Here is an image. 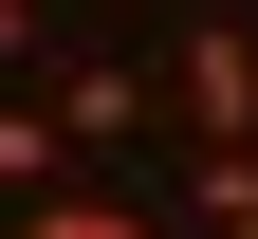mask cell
I'll return each instance as SVG.
<instances>
[{"instance_id": "cell-1", "label": "cell", "mask_w": 258, "mask_h": 239, "mask_svg": "<svg viewBox=\"0 0 258 239\" xmlns=\"http://www.w3.org/2000/svg\"><path fill=\"white\" fill-rule=\"evenodd\" d=\"M166 92H184L203 147H258V37H240V19H203V37L166 55Z\"/></svg>"}, {"instance_id": "cell-2", "label": "cell", "mask_w": 258, "mask_h": 239, "mask_svg": "<svg viewBox=\"0 0 258 239\" xmlns=\"http://www.w3.org/2000/svg\"><path fill=\"white\" fill-rule=\"evenodd\" d=\"M37 184H74V129H55V111H19V92H0V202H37Z\"/></svg>"}, {"instance_id": "cell-3", "label": "cell", "mask_w": 258, "mask_h": 239, "mask_svg": "<svg viewBox=\"0 0 258 239\" xmlns=\"http://www.w3.org/2000/svg\"><path fill=\"white\" fill-rule=\"evenodd\" d=\"M55 129H74V166L129 147V129H148V74H74V92H55Z\"/></svg>"}, {"instance_id": "cell-4", "label": "cell", "mask_w": 258, "mask_h": 239, "mask_svg": "<svg viewBox=\"0 0 258 239\" xmlns=\"http://www.w3.org/2000/svg\"><path fill=\"white\" fill-rule=\"evenodd\" d=\"M19 239H148V221H129L111 184H37V202H19Z\"/></svg>"}, {"instance_id": "cell-5", "label": "cell", "mask_w": 258, "mask_h": 239, "mask_svg": "<svg viewBox=\"0 0 258 239\" xmlns=\"http://www.w3.org/2000/svg\"><path fill=\"white\" fill-rule=\"evenodd\" d=\"M203 221H258V147H203Z\"/></svg>"}, {"instance_id": "cell-6", "label": "cell", "mask_w": 258, "mask_h": 239, "mask_svg": "<svg viewBox=\"0 0 258 239\" xmlns=\"http://www.w3.org/2000/svg\"><path fill=\"white\" fill-rule=\"evenodd\" d=\"M0 55H37V0H0Z\"/></svg>"}, {"instance_id": "cell-7", "label": "cell", "mask_w": 258, "mask_h": 239, "mask_svg": "<svg viewBox=\"0 0 258 239\" xmlns=\"http://www.w3.org/2000/svg\"><path fill=\"white\" fill-rule=\"evenodd\" d=\"M203 239H258V221H203Z\"/></svg>"}]
</instances>
